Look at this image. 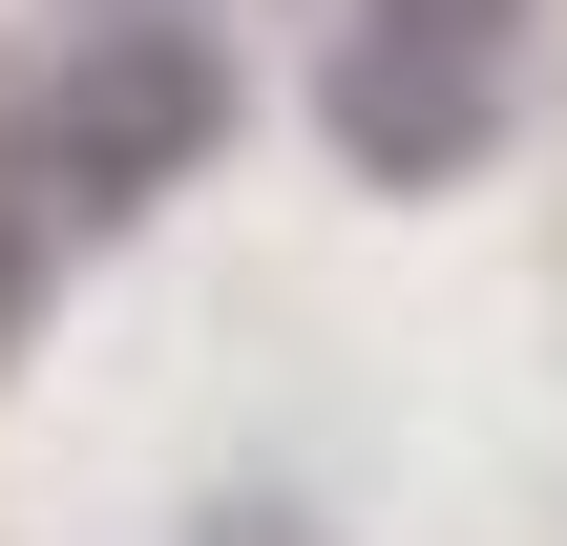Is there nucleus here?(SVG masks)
<instances>
[{
    "mask_svg": "<svg viewBox=\"0 0 567 546\" xmlns=\"http://www.w3.org/2000/svg\"><path fill=\"white\" fill-rule=\"evenodd\" d=\"M526 0H358L337 21V63H316V126H337V168H379V189H442V168H484L505 147V42Z\"/></svg>",
    "mask_w": 567,
    "mask_h": 546,
    "instance_id": "obj_1",
    "label": "nucleus"
},
{
    "mask_svg": "<svg viewBox=\"0 0 567 546\" xmlns=\"http://www.w3.org/2000/svg\"><path fill=\"white\" fill-rule=\"evenodd\" d=\"M210 126H231V63H210L189 21H105V42L63 63V105H42V189H63V210H147V189L210 168Z\"/></svg>",
    "mask_w": 567,
    "mask_h": 546,
    "instance_id": "obj_2",
    "label": "nucleus"
}]
</instances>
